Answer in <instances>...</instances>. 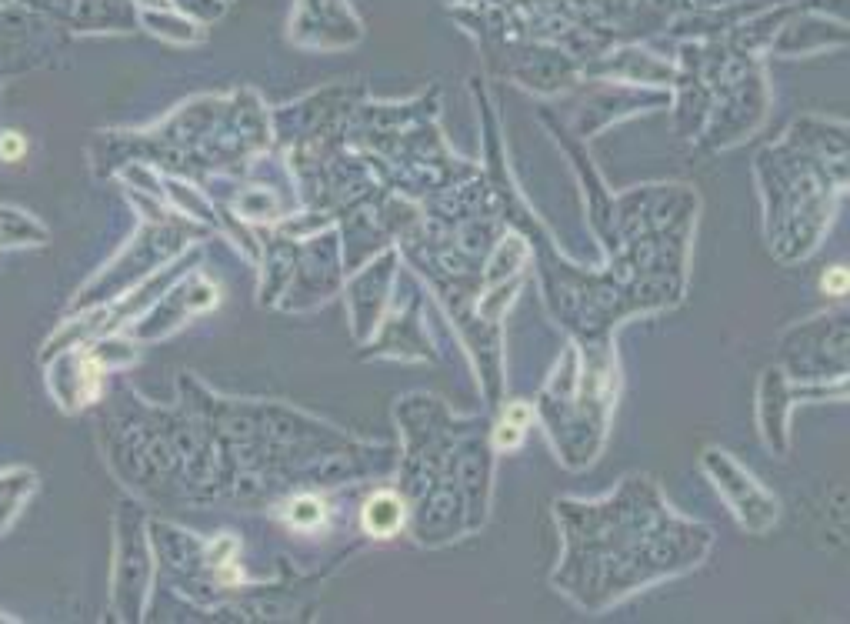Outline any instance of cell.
Wrapping results in <instances>:
<instances>
[{
	"mask_svg": "<svg viewBox=\"0 0 850 624\" xmlns=\"http://www.w3.org/2000/svg\"><path fill=\"white\" fill-rule=\"evenodd\" d=\"M400 518H404V511H400V501L394 498V494H377V498L364 508L367 531L380 534V538L394 534L400 528Z\"/></svg>",
	"mask_w": 850,
	"mask_h": 624,
	"instance_id": "cell-1",
	"label": "cell"
},
{
	"mask_svg": "<svg viewBox=\"0 0 850 624\" xmlns=\"http://www.w3.org/2000/svg\"><path fill=\"white\" fill-rule=\"evenodd\" d=\"M320 518H324V504L314 498H300L294 504V511H290V521H294L297 528H310V524H317Z\"/></svg>",
	"mask_w": 850,
	"mask_h": 624,
	"instance_id": "cell-2",
	"label": "cell"
},
{
	"mask_svg": "<svg viewBox=\"0 0 850 624\" xmlns=\"http://www.w3.org/2000/svg\"><path fill=\"white\" fill-rule=\"evenodd\" d=\"M27 151V144H24V137H20L17 131H7V134H0V161H7V164H14L20 154Z\"/></svg>",
	"mask_w": 850,
	"mask_h": 624,
	"instance_id": "cell-3",
	"label": "cell"
}]
</instances>
